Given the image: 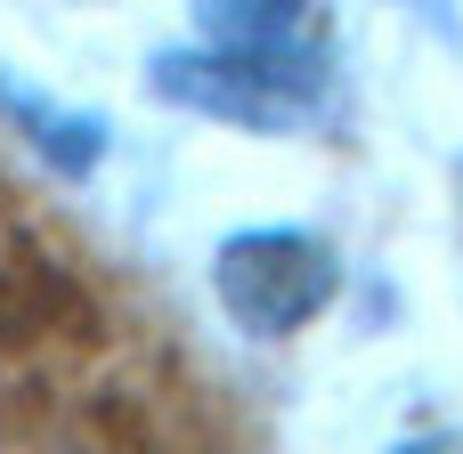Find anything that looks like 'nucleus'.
Wrapping results in <instances>:
<instances>
[{
	"label": "nucleus",
	"mask_w": 463,
	"mask_h": 454,
	"mask_svg": "<svg viewBox=\"0 0 463 454\" xmlns=\"http://www.w3.org/2000/svg\"><path fill=\"white\" fill-rule=\"evenodd\" d=\"M334 32L317 8H203L195 41L155 65V81L228 122H293L326 97Z\"/></svg>",
	"instance_id": "f257e3e1"
},
{
	"label": "nucleus",
	"mask_w": 463,
	"mask_h": 454,
	"mask_svg": "<svg viewBox=\"0 0 463 454\" xmlns=\"http://www.w3.org/2000/svg\"><path fill=\"white\" fill-rule=\"evenodd\" d=\"M212 284H220L228 317L269 341V333L309 325L334 301V252L317 236H301V227H252V236H228L220 244Z\"/></svg>",
	"instance_id": "f03ea898"
},
{
	"label": "nucleus",
	"mask_w": 463,
	"mask_h": 454,
	"mask_svg": "<svg viewBox=\"0 0 463 454\" xmlns=\"http://www.w3.org/2000/svg\"><path fill=\"white\" fill-rule=\"evenodd\" d=\"M399 454H463V439H415V447H399Z\"/></svg>",
	"instance_id": "7ed1b4c3"
}]
</instances>
